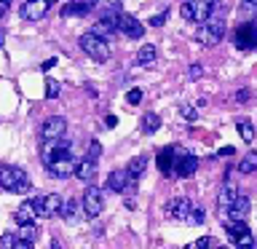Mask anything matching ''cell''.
<instances>
[{"label":"cell","instance_id":"6da1fadb","mask_svg":"<svg viewBox=\"0 0 257 249\" xmlns=\"http://www.w3.org/2000/svg\"><path fill=\"white\" fill-rule=\"evenodd\" d=\"M166 214L172 220H180V222H188V225H201L204 222V209L201 206H193L190 198H174L166 204Z\"/></svg>","mask_w":257,"mask_h":249},{"label":"cell","instance_id":"7a4b0ae2","mask_svg":"<svg viewBox=\"0 0 257 249\" xmlns=\"http://www.w3.org/2000/svg\"><path fill=\"white\" fill-rule=\"evenodd\" d=\"M0 188L8 193H30L32 185L27 180V172L19 166H0Z\"/></svg>","mask_w":257,"mask_h":249},{"label":"cell","instance_id":"3957f363","mask_svg":"<svg viewBox=\"0 0 257 249\" xmlns=\"http://www.w3.org/2000/svg\"><path fill=\"white\" fill-rule=\"evenodd\" d=\"M222 38H225V19L222 16H209L196 32V40L201 46H217Z\"/></svg>","mask_w":257,"mask_h":249},{"label":"cell","instance_id":"277c9868","mask_svg":"<svg viewBox=\"0 0 257 249\" xmlns=\"http://www.w3.org/2000/svg\"><path fill=\"white\" fill-rule=\"evenodd\" d=\"M169 161H172V174H177V177H190L198 166L196 156H190L185 148H177V145L169 148Z\"/></svg>","mask_w":257,"mask_h":249},{"label":"cell","instance_id":"5b68a950","mask_svg":"<svg viewBox=\"0 0 257 249\" xmlns=\"http://www.w3.org/2000/svg\"><path fill=\"white\" fill-rule=\"evenodd\" d=\"M214 8H217V0H185L180 14H182V19H188V22L204 24L209 16L214 14Z\"/></svg>","mask_w":257,"mask_h":249},{"label":"cell","instance_id":"8992f818","mask_svg":"<svg viewBox=\"0 0 257 249\" xmlns=\"http://www.w3.org/2000/svg\"><path fill=\"white\" fill-rule=\"evenodd\" d=\"M104 209V190L96 188V185H88L83 198H80V212H83V217H99Z\"/></svg>","mask_w":257,"mask_h":249},{"label":"cell","instance_id":"52a82bcc","mask_svg":"<svg viewBox=\"0 0 257 249\" xmlns=\"http://www.w3.org/2000/svg\"><path fill=\"white\" fill-rule=\"evenodd\" d=\"M80 48L91 56V59H96V62H107L110 59V46H107V40H102V38H96V35H91V32H86V35H80Z\"/></svg>","mask_w":257,"mask_h":249},{"label":"cell","instance_id":"ba28073f","mask_svg":"<svg viewBox=\"0 0 257 249\" xmlns=\"http://www.w3.org/2000/svg\"><path fill=\"white\" fill-rule=\"evenodd\" d=\"M233 46L241 51H252L257 48V22H244L233 32Z\"/></svg>","mask_w":257,"mask_h":249},{"label":"cell","instance_id":"9c48e42d","mask_svg":"<svg viewBox=\"0 0 257 249\" xmlns=\"http://www.w3.org/2000/svg\"><path fill=\"white\" fill-rule=\"evenodd\" d=\"M32 209H35V214H38V217H43V220H51V217L59 214L62 198L56 196V193H48V196H38V198H32Z\"/></svg>","mask_w":257,"mask_h":249},{"label":"cell","instance_id":"30bf717a","mask_svg":"<svg viewBox=\"0 0 257 249\" xmlns=\"http://www.w3.org/2000/svg\"><path fill=\"white\" fill-rule=\"evenodd\" d=\"M228 238L236 244V249H254V236L244 222H228Z\"/></svg>","mask_w":257,"mask_h":249},{"label":"cell","instance_id":"8fae6325","mask_svg":"<svg viewBox=\"0 0 257 249\" xmlns=\"http://www.w3.org/2000/svg\"><path fill=\"white\" fill-rule=\"evenodd\" d=\"M64 132H67V120L62 115H51V118H46L43 129H40V137H43L46 142H56L64 137Z\"/></svg>","mask_w":257,"mask_h":249},{"label":"cell","instance_id":"7c38bea8","mask_svg":"<svg viewBox=\"0 0 257 249\" xmlns=\"http://www.w3.org/2000/svg\"><path fill=\"white\" fill-rule=\"evenodd\" d=\"M118 32H123L126 38H132V40H137V38H142L145 35V27H142V22L137 19V16H132V14H118V27H115Z\"/></svg>","mask_w":257,"mask_h":249},{"label":"cell","instance_id":"4fadbf2b","mask_svg":"<svg viewBox=\"0 0 257 249\" xmlns=\"http://www.w3.org/2000/svg\"><path fill=\"white\" fill-rule=\"evenodd\" d=\"M48 0H24L22 3V19H27V22H38V19H43V16L48 14Z\"/></svg>","mask_w":257,"mask_h":249},{"label":"cell","instance_id":"5bb4252c","mask_svg":"<svg viewBox=\"0 0 257 249\" xmlns=\"http://www.w3.org/2000/svg\"><path fill=\"white\" fill-rule=\"evenodd\" d=\"M70 150H72V142H67L64 137H62V140H56V142H46L43 145V161H46V164H51L54 158L70 156Z\"/></svg>","mask_w":257,"mask_h":249},{"label":"cell","instance_id":"9a60e30c","mask_svg":"<svg viewBox=\"0 0 257 249\" xmlns=\"http://www.w3.org/2000/svg\"><path fill=\"white\" fill-rule=\"evenodd\" d=\"M48 166V172H51L54 177H70V174H75V161H72L70 156H64V158H54L51 164H46Z\"/></svg>","mask_w":257,"mask_h":249},{"label":"cell","instance_id":"2e32d148","mask_svg":"<svg viewBox=\"0 0 257 249\" xmlns=\"http://www.w3.org/2000/svg\"><path fill=\"white\" fill-rule=\"evenodd\" d=\"M126 182H128V172H126V169H115V172L107 174L104 188L112 190V193H123V190H126Z\"/></svg>","mask_w":257,"mask_h":249},{"label":"cell","instance_id":"e0dca14e","mask_svg":"<svg viewBox=\"0 0 257 249\" xmlns=\"http://www.w3.org/2000/svg\"><path fill=\"white\" fill-rule=\"evenodd\" d=\"M230 222H244V217L249 214V198L246 196H236V201L228 206Z\"/></svg>","mask_w":257,"mask_h":249},{"label":"cell","instance_id":"ac0fdd59","mask_svg":"<svg viewBox=\"0 0 257 249\" xmlns=\"http://www.w3.org/2000/svg\"><path fill=\"white\" fill-rule=\"evenodd\" d=\"M14 220L19 222V225H35L38 220V214H35V209H32V201H24V204L14 212Z\"/></svg>","mask_w":257,"mask_h":249},{"label":"cell","instance_id":"d6986e66","mask_svg":"<svg viewBox=\"0 0 257 249\" xmlns=\"http://www.w3.org/2000/svg\"><path fill=\"white\" fill-rule=\"evenodd\" d=\"M75 177H78L80 182H91L94 177H96V161L83 158L80 164H75Z\"/></svg>","mask_w":257,"mask_h":249},{"label":"cell","instance_id":"ffe728a7","mask_svg":"<svg viewBox=\"0 0 257 249\" xmlns=\"http://www.w3.org/2000/svg\"><path fill=\"white\" fill-rule=\"evenodd\" d=\"M59 214H62L67 222H75V220H80V217H83V212H80V201H75V198H67V201L62 204Z\"/></svg>","mask_w":257,"mask_h":249},{"label":"cell","instance_id":"44dd1931","mask_svg":"<svg viewBox=\"0 0 257 249\" xmlns=\"http://www.w3.org/2000/svg\"><path fill=\"white\" fill-rule=\"evenodd\" d=\"M236 196H238V193H236V188H233V185H222L220 196H217V206L228 212V206L233 204V201H236Z\"/></svg>","mask_w":257,"mask_h":249},{"label":"cell","instance_id":"7402d4cb","mask_svg":"<svg viewBox=\"0 0 257 249\" xmlns=\"http://www.w3.org/2000/svg\"><path fill=\"white\" fill-rule=\"evenodd\" d=\"M156 56H158L156 46H142L140 51H137V64H140V67H150V64L156 62Z\"/></svg>","mask_w":257,"mask_h":249},{"label":"cell","instance_id":"603a6c76","mask_svg":"<svg viewBox=\"0 0 257 249\" xmlns=\"http://www.w3.org/2000/svg\"><path fill=\"white\" fill-rule=\"evenodd\" d=\"M145 169H148V158L145 156H137V158H132L128 161V177H132V180H140V177L145 174Z\"/></svg>","mask_w":257,"mask_h":249},{"label":"cell","instance_id":"cb8c5ba5","mask_svg":"<svg viewBox=\"0 0 257 249\" xmlns=\"http://www.w3.org/2000/svg\"><path fill=\"white\" fill-rule=\"evenodd\" d=\"M236 129H238V134L244 142H254V126L249 118H236Z\"/></svg>","mask_w":257,"mask_h":249},{"label":"cell","instance_id":"d4e9b609","mask_svg":"<svg viewBox=\"0 0 257 249\" xmlns=\"http://www.w3.org/2000/svg\"><path fill=\"white\" fill-rule=\"evenodd\" d=\"M161 129V118L156 115V112H145L142 115V132L145 134H156Z\"/></svg>","mask_w":257,"mask_h":249},{"label":"cell","instance_id":"484cf974","mask_svg":"<svg viewBox=\"0 0 257 249\" xmlns=\"http://www.w3.org/2000/svg\"><path fill=\"white\" fill-rule=\"evenodd\" d=\"M238 172L241 174H254L257 172V153H246L238 164Z\"/></svg>","mask_w":257,"mask_h":249},{"label":"cell","instance_id":"4316f807","mask_svg":"<svg viewBox=\"0 0 257 249\" xmlns=\"http://www.w3.org/2000/svg\"><path fill=\"white\" fill-rule=\"evenodd\" d=\"M91 8H86L83 3H78V0H72V3H67L62 8V16H86Z\"/></svg>","mask_w":257,"mask_h":249},{"label":"cell","instance_id":"83f0119b","mask_svg":"<svg viewBox=\"0 0 257 249\" xmlns=\"http://www.w3.org/2000/svg\"><path fill=\"white\" fill-rule=\"evenodd\" d=\"M35 236H38V233H35V225H22L19 241H30V244H32V241H35Z\"/></svg>","mask_w":257,"mask_h":249},{"label":"cell","instance_id":"f1b7e54d","mask_svg":"<svg viewBox=\"0 0 257 249\" xmlns=\"http://www.w3.org/2000/svg\"><path fill=\"white\" fill-rule=\"evenodd\" d=\"M99 156H102V145L96 142V140H91V142H88V153H86V158H88V161H96Z\"/></svg>","mask_w":257,"mask_h":249},{"label":"cell","instance_id":"f546056e","mask_svg":"<svg viewBox=\"0 0 257 249\" xmlns=\"http://www.w3.org/2000/svg\"><path fill=\"white\" fill-rule=\"evenodd\" d=\"M180 112H182V118H185V120H190V123L198 118V110H196V107H190V104H180Z\"/></svg>","mask_w":257,"mask_h":249},{"label":"cell","instance_id":"4dcf8cb0","mask_svg":"<svg viewBox=\"0 0 257 249\" xmlns=\"http://www.w3.org/2000/svg\"><path fill=\"white\" fill-rule=\"evenodd\" d=\"M142 96H145V94H142V88H132V91L126 94V104H140V102H142Z\"/></svg>","mask_w":257,"mask_h":249},{"label":"cell","instance_id":"1f68e13d","mask_svg":"<svg viewBox=\"0 0 257 249\" xmlns=\"http://www.w3.org/2000/svg\"><path fill=\"white\" fill-rule=\"evenodd\" d=\"M46 96L48 99H56V96H59V83H56V80H48L46 83Z\"/></svg>","mask_w":257,"mask_h":249},{"label":"cell","instance_id":"d6a6232c","mask_svg":"<svg viewBox=\"0 0 257 249\" xmlns=\"http://www.w3.org/2000/svg\"><path fill=\"white\" fill-rule=\"evenodd\" d=\"M16 244V238L11 236V233H6V236H0V246H6V249H11Z\"/></svg>","mask_w":257,"mask_h":249},{"label":"cell","instance_id":"836d02e7","mask_svg":"<svg viewBox=\"0 0 257 249\" xmlns=\"http://www.w3.org/2000/svg\"><path fill=\"white\" fill-rule=\"evenodd\" d=\"M193 246H196V249H209V246H212V238H209V236H201Z\"/></svg>","mask_w":257,"mask_h":249},{"label":"cell","instance_id":"e575fe53","mask_svg":"<svg viewBox=\"0 0 257 249\" xmlns=\"http://www.w3.org/2000/svg\"><path fill=\"white\" fill-rule=\"evenodd\" d=\"M164 22H166V11H164V14H158V16H153V19H150V24H153V27H161Z\"/></svg>","mask_w":257,"mask_h":249},{"label":"cell","instance_id":"d590c367","mask_svg":"<svg viewBox=\"0 0 257 249\" xmlns=\"http://www.w3.org/2000/svg\"><path fill=\"white\" fill-rule=\"evenodd\" d=\"M201 72H204V67H201V64H193V67L188 70V75L190 78H201Z\"/></svg>","mask_w":257,"mask_h":249},{"label":"cell","instance_id":"8d00e7d4","mask_svg":"<svg viewBox=\"0 0 257 249\" xmlns=\"http://www.w3.org/2000/svg\"><path fill=\"white\" fill-rule=\"evenodd\" d=\"M246 99H249V88H241V91H236V102L244 104Z\"/></svg>","mask_w":257,"mask_h":249},{"label":"cell","instance_id":"74e56055","mask_svg":"<svg viewBox=\"0 0 257 249\" xmlns=\"http://www.w3.org/2000/svg\"><path fill=\"white\" fill-rule=\"evenodd\" d=\"M104 126H107V129H115V126H118V118H115V115H107V118H104Z\"/></svg>","mask_w":257,"mask_h":249},{"label":"cell","instance_id":"f35d334b","mask_svg":"<svg viewBox=\"0 0 257 249\" xmlns=\"http://www.w3.org/2000/svg\"><path fill=\"white\" fill-rule=\"evenodd\" d=\"M11 249H32V244H30V241H16Z\"/></svg>","mask_w":257,"mask_h":249},{"label":"cell","instance_id":"ab89813d","mask_svg":"<svg viewBox=\"0 0 257 249\" xmlns=\"http://www.w3.org/2000/svg\"><path fill=\"white\" fill-rule=\"evenodd\" d=\"M54 64H56V59H48V62H43V70H51Z\"/></svg>","mask_w":257,"mask_h":249},{"label":"cell","instance_id":"60d3db41","mask_svg":"<svg viewBox=\"0 0 257 249\" xmlns=\"http://www.w3.org/2000/svg\"><path fill=\"white\" fill-rule=\"evenodd\" d=\"M6 11H8V3H3V0H0V16H3Z\"/></svg>","mask_w":257,"mask_h":249},{"label":"cell","instance_id":"b9f144b4","mask_svg":"<svg viewBox=\"0 0 257 249\" xmlns=\"http://www.w3.org/2000/svg\"><path fill=\"white\" fill-rule=\"evenodd\" d=\"M3 43H6V32L0 30V46H3Z\"/></svg>","mask_w":257,"mask_h":249},{"label":"cell","instance_id":"7bdbcfd3","mask_svg":"<svg viewBox=\"0 0 257 249\" xmlns=\"http://www.w3.org/2000/svg\"><path fill=\"white\" fill-rule=\"evenodd\" d=\"M246 6H252V8H257V0H246Z\"/></svg>","mask_w":257,"mask_h":249},{"label":"cell","instance_id":"ee69618b","mask_svg":"<svg viewBox=\"0 0 257 249\" xmlns=\"http://www.w3.org/2000/svg\"><path fill=\"white\" fill-rule=\"evenodd\" d=\"M51 249H62V246H59V241H54V244H51Z\"/></svg>","mask_w":257,"mask_h":249},{"label":"cell","instance_id":"f6af8a7d","mask_svg":"<svg viewBox=\"0 0 257 249\" xmlns=\"http://www.w3.org/2000/svg\"><path fill=\"white\" fill-rule=\"evenodd\" d=\"M107 3H112V6H118V3H120V0H107Z\"/></svg>","mask_w":257,"mask_h":249},{"label":"cell","instance_id":"bcb514c9","mask_svg":"<svg viewBox=\"0 0 257 249\" xmlns=\"http://www.w3.org/2000/svg\"><path fill=\"white\" fill-rule=\"evenodd\" d=\"M185 249H196V246H193V244H188V246H185Z\"/></svg>","mask_w":257,"mask_h":249},{"label":"cell","instance_id":"7dc6e473","mask_svg":"<svg viewBox=\"0 0 257 249\" xmlns=\"http://www.w3.org/2000/svg\"><path fill=\"white\" fill-rule=\"evenodd\" d=\"M209 249H225V246H209Z\"/></svg>","mask_w":257,"mask_h":249},{"label":"cell","instance_id":"c3c4849f","mask_svg":"<svg viewBox=\"0 0 257 249\" xmlns=\"http://www.w3.org/2000/svg\"><path fill=\"white\" fill-rule=\"evenodd\" d=\"M3 3H11V0H3Z\"/></svg>","mask_w":257,"mask_h":249}]
</instances>
